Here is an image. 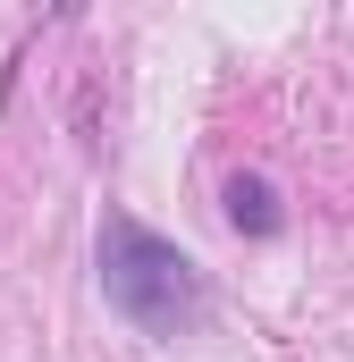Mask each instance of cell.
Listing matches in <instances>:
<instances>
[{
	"label": "cell",
	"mask_w": 354,
	"mask_h": 362,
	"mask_svg": "<svg viewBox=\"0 0 354 362\" xmlns=\"http://www.w3.org/2000/svg\"><path fill=\"white\" fill-rule=\"evenodd\" d=\"M101 295H110V312L135 320L144 337H185V329L211 312L202 270L177 253L169 236H152L144 219H127V211L101 219Z\"/></svg>",
	"instance_id": "cell-1"
},
{
	"label": "cell",
	"mask_w": 354,
	"mask_h": 362,
	"mask_svg": "<svg viewBox=\"0 0 354 362\" xmlns=\"http://www.w3.org/2000/svg\"><path fill=\"white\" fill-rule=\"evenodd\" d=\"M228 219H236V236H278V194H270V177H228Z\"/></svg>",
	"instance_id": "cell-2"
}]
</instances>
